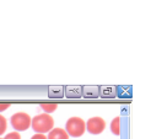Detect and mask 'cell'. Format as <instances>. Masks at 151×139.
<instances>
[{
    "instance_id": "cell-1",
    "label": "cell",
    "mask_w": 151,
    "mask_h": 139,
    "mask_svg": "<svg viewBox=\"0 0 151 139\" xmlns=\"http://www.w3.org/2000/svg\"><path fill=\"white\" fill-rule=\"evenodd\" d=\"M31 126L36 133H49L54 127V119L48 113H41L31 119Z\"/></svg>"
},
{
    "instance_id": "cell-2",
    "label": "cell",
    "mask_w": 151,
    "mask_h": 139,
    "mask_svg": "<svg viewBox=\"0 0 151 139\" xmlns=\"http://www.w3.org/2000/svg\"><path fill=\"white\" fill-rule=\"evenodd\" d=\"M65 130L68 134L74 138L81 137L86 130V123L80 117H70L66 122Z\"/></svg>"
},
{
    "instance_id": "cell-3",
    "label": "cell",
    "mask_w": 151,
    "mask_h": 139,
    "mask_svg": "<svg viewBox=\"0 0 151 139\" xmlns=\"http://www.w3.org/2000/svg\"><path fill=\"white\" fill-rule=\"evenodd\" d=\"M11 126L16 132L27 130L31 127V117L25 112H17L11 116Z\"/></svg>"
},
{
    "instance_id": "cell-4",
    "label": "cell",
    "mask_w": 151,
    "mask_h": 139,
    "mask_svg": "<svg viewBox=\"0 0 151 139\" xmlns=\"http://www.w3.org/2000/svg\"><path fill=\"white\" fill-rule=\"evenodd\" d=\"M106 128V122L102 117H91L86 122V130L91 134H101Z\"/></svg>"
},
{
    "instance_id": "cell-5",
    "label": "cell",
    "mask_w": 151,
    "mask_h": 139,
    "mask_svg": "<svg viewBox=\"0 0 151 139\" xmlns=\"http://www.w3.org/2000/svg\"><path fill=\"white\" fill-rule=\"evenodd\" d=\"M47 139H69V134L62 128H53L49 132Z\"/></svg>"
},
{
    "instance_id": "cell-6",
    "label": "cell",
    "mask_w": 151,
    "mask_h": 139,
    "mask_svg": "<svg viewBox=\"0 0 151 139\" xmlns=\"http://www.w3.org/2000/svg\"><path fill=\"white\" fill-rule=\"evenodd\" d=\"M101 95L103 97H114L117 95V89L114 86H106V88H101Z\"/></svg>"
},
{
    "instance_id": "cell-7",
    "label": "cell",
    "mask_w": 151,
    "mask_h": 139,
    "mask_svg": "<svg viewBox=\"0 0 151 139\" xmlns=\"http://www.w3.org/2000/svg\"><path fill=\"white\" fill-rule=\"evenodd\" d=\"M111 130L113 134L119 135L120 134V117H116L111 123Z\"/></svg>"
},
{
    "instance_id": "cell-8",
    "label": "cell",
    "mask_w": 151,
    "mask_h": 139,
    "mask_svg": "<svg viewBox=\"0 0 151 139\" xmlns=\"http://www.w3.org/2000/svg\"><path fill=\"white\" fill-rule=\"evenodd\" d=\"M84 94L86 97H96L100 94V89L99 88H85Z\"/></svg>"
},
{
    "instance_id": "cell-9",
    "label": "cell",
    "mask_w": 151,
    "mask_h": 139,
    "mask_svg": "<svg viewBox=\"0 0 151 139\" xmlns=\"http://www.w3.org/2000/svg\"><path fill=\"white\" fill-rule=\"evenodd\" d=\"M41 109L44 111V113H52L54 112L58 109V105L57 104H42L41 105Z\"/></svg>"
},
{
    "instance_id": "cell-10",
    "label": "cell",
    "mask_w": 151,
    "mask_h": 139,
    "mask_svg": "<svg viewBox=\"0 0 151 139\" xmlns=\"http://www.w3.org/2000/svg\"><path fill=\"white\" fill-rule=\"evenodd\" d=\"M6 128H7V122H6V118L4 117L3 114H0V135L5 133Z\"/></svg>"
},
{
    "instance_id": "cell-11",
    "label": "cell",
    "mask_w": 151,
    "mask_h": 139,
    "mask_svg": "<svg viewBox=\"0 0 151 139\" xmlns=\"http://www.w3.org/2000/svg\"><path fill=\"white\" fill-rule=\"evenodd\" d=\"M63 89L62 88H57V91H53V90H49V96L52 97H62L63 96Z\"/></svg>"
},
{
    "instance_id": "cell-12",
    "label": "cell",
    "mask_w": 151,
    "mask_h": 139,
    "mask_svg": "<svg viewBox=\"0 0 151 139\" xmlns=\"http://www.w3.org/2000/svg\"><path fill=\"white\" fill-rule=\"evenodd\" d=\"M4 139H21V135H20L19 132H11V133L7 134Z\"/></svg>"
},
{
    "instance_id": "cell-13",
    "label": "cell",
    "mask_w": 151,
    "mask_h": 139,
    "mask_svg": "<svg viewBox=\"0 0 151 139\" xmlns=\"http://www.w3.org/2000/svg\"><path fill=\"white\" fill-rule=\"evenodd\" d=\"M10 107V104H5V102H0V112L6 111Z\"/></svg>"
},
{
    "instance_id": "cell-14",
    "label": "cell",
    "mask_w": 151,
    "mask_h": 139,
    "mask_svg": "<svg viewBox=\"0 0 151 139\" xmlns=\"http://www.w3.org/2000/svg\"><path fill=\"white\" fill-rule=\"evenodd\" d=\"M31 139H47V137L44 135V134H41V133H37V134H35Z\"/></svg>"
},
{
    "instance_id": "cell-15",
    "label": "cell",
    "mask_w": 151,
    "mask_h": 139,
    "mask_svg": "<svg viewBox=\"0 0 151 139\" xmlns=\"http://www.w3.org/2000/svg\"><path fill=\"white\" fill-rule=\"evenodd\" d=\"M0 139H4V138H0Z\"/></svg>"
}]
</instances>
